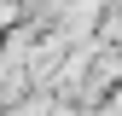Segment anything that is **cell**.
Here are the masks:
<instances>
[{"label":"cell","mask_w":122,"mask_h":116,"mask_svg":"<svg viewBox=\"0 0 122 116\" xmlns=\"http://www.w3.org/2000/svg\"><path fill=\"white\" fill-rule=\"evenodd\" d=\"M99 110H122V76L105 87V93H99Z\"/></svg>","instance_id":"1"}]
</instances>
